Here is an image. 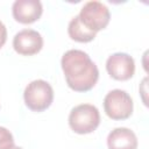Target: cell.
<instances>
[{
	"label": "cell",
	"mask_w": 149,
	"mask_h": 149,
	"mask_svg": "<svg viewBox=\"0 0 149 149\" xmlns=\"http://www.w3.org/2000/svg\"><path fill=\"white\" fill-rule=\"evenodd\" d=\"M62 70L68 86L76 92H87L99 79V70L90 56L79 49H70L62 56Z\"/></svg>",
	"instance_id": "cell-1"
},
{
	"label": "cell",
	"mask_w": 149,
	"mask_h": 149,
	"mask_svg": "<svg viewBox=\"0 0 149 149\" xmlns=\"http://www.w3.org/2000/svg\"><path fill=\"white\" fill-rule=\"evenodd\" d=\"M99 123L100 113L91 104L77 105L69 114V126L77 134H90L98 128Z\"/></svg>",
	"instance_id": "cell-2"
},
{
	"label": "cell",
	"mask_w": 149,
	"mask_h": 149,
	"mask_svg": "<svg viewBox=\"0 0 149 149\" xmlns=\"http://www.w3.org/2000/svg\"><path fill=\"white\" fill-rule=\"evenodd\" d=\"M26 106L33 112H43L50 107L54 101V90L51 85L43 79L30 81L23 92Z\"/></svg>",
	"instance_id": "cell-3"
},
{
	"label": "cell",
	"mask_w": 149,
	"mask_h": 149,
	"mask_svg": "<svg viewBox=\"0 0 149 149\" xmlns=\"http://www.w3.org/2000/svg\"><path fill=\"white\" fill-rule=\"evenodd\" d=\"M133 99L123 90H112L104 98V111L112 120L128 119L133 113Z\"/></svg>",
	"instance_id": "cell-4"
},
{
	"label": "cell",
	"mask_w": 149,
	"mask_h": 149,
	"mask_svg": "<svg viewBox=\"0 0 149 149\" xmlns=\"http://www.w3.org/2000/svg\"><path fill=\"white\" fill-rule=\"evenodd\" d=\"M78 16L81 23L94 33L105 29L111 20V13L107 6L97 0L84 3Z\"/></svg>",
	"instance_id": "cell-5"
},
{
	"label": "cell",
	"mask_w": 149,
	"mask_h": 149,
	"mask_svg": "<svg viewBox=\"0 0 149 149\" xmlns=\"http://www.w3.org/2000/svg\"><path fill=\"white\" fill-rule=\"evenodd\" d=\"M106 70L115 80H128L135 72L134 58L126 52H115L107 58Z\"/></svg>",
	"instance_id": "cell-6"
},
{
	"label": "cell",
	"mask_w": 149,
	"mask_h": 149,
	"mask_svg": "<svg viewBox=\"0 0 149 149\" xmlns=\"http://www.w3.org/2000/svg\"><path fill=\"white\" fill-rule=\"evenodd\" d=\"M43 47L42 35L34 29H22L13 38L14 50L22 56H33L41 51Z\"/></svg>",
	"instance_id": "cell-7"
},
{
	"label": "cell",
	"mask_w": 149,
	"mask_h": 149,
	"mask_svg": "<svg viewBox=\"0 0 149 149\" xmlns=\"http://www.w3.org/2000/svg\"><path fill=\"white\" fill-rule=\"evenodd\" d=\"M43 12V6L40 0H15L12 6L13 17L23 24H29L37 21Z\"/></svg>",
	"instance_id": "cell-8"
},
{
	"label": "cell",
	"mask_w": 149,
	"mask_h": 149,
	"mask_svg": "<svg viewBox=\"0 0 149 149\" xmlns=\"http://www.w3.org/2000/svg\"><path fill=\"white\" fill-rule=\"evenodd\" d=\"M137 144L135 133L126 127L114 128L107 136L108 149H137Z\"/></svg>",
	"instance_id": "cell-9"
},
{
	"label": "cell",
	"mask_w": 149,
	"mask_h": 149,
	"mask_svg": "<svg viewBox=\"0 0 149 149\" xmlns=\"http://www.w3.org/2000/svg\"><path fill=\"white\" fill-rule=\"evenodd\" d=\"M68 34L69 36L76 41V42H80V43H87V42H91L92 40H94L97 33L90 30L88 28H86L78 15L73 16L71 19V21L69 22V26H68Z\"/></svg>",
	"instance_id": "cell-10"
},
{
	"label": "cell",
	"mask_w": 149,
	"mask_h": 149,
	"mask_svg": "<svg viewBox=\"0 0 149 149\" xmlns=\"http://www.w3.org/2000/svg\"><path fill=\"white\" fill-rule=\"evenodd\" d=\"M13 134L5 127H0V149H13L14 147Z\"/></svg>",
	"instance_id": "cell-11"
},
{
	"label": "cell",
	"mask_w": 149,
	"mask_h": 149,
	"mask_svg": "<svg viewBox=\"0 0 149 149\" xmlns=\"http://www.w3.org/2000/svg\"><path fill=\"white\" fill-rule=\"evenodd\" d=\"M7 41V29H6V26L0 21V49L5 45Z\"/></svg>",
	"instance_id": "cell-12"
},
{
	"label": "cell",
	"mask_w": 149,
	"mask_h": 149,
	"mask_svg": "<svg viewBox=\"0 0 149 149\" xmlns=\"http://www.w3.org/2000/svg\"><path fill=\"white\" fill-rule=\"evenodd\" d=\"M13 149H23V148H21V147H17V146H14V147H13Z\"/></svg>",
	"instance_id": "cell-13"
}]
</instances>
